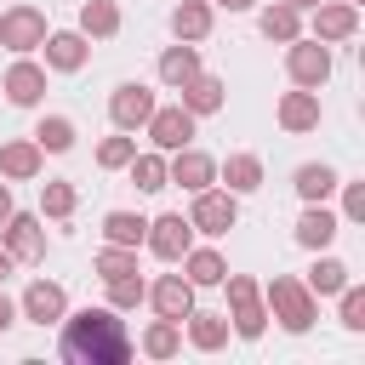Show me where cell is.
<instances>
[{"label": "cell", "mask_w": 365, "mask_h": 365, "mask_svg": "<svg viewBox=\"0 0 365 365\" xmlns=\"http://www.w3.org/2000/svg\"><path fill=\"white\" fill-rule=\"evenodd\" d=\"M57 325H63V359H74V365H125L131 359V336L114 308H80V314H63Z\"/></svg>", "instance_id": "obj_1"}, {"label": "cell", "mask_w": 365, "mask_h": 365, "mask_svg": "<svg viewBox=\"0 0 365 365\" xmlns=\"http://www.w3.org/2000/svg\"><path fill=\"white\" fill-rule=\"evenodd\" d=\"M262 302H268V314L291 331V336H302L314 319H319V302H314V291L302 285V279H291V274H274L268 279V291H262Z\"/></svg>", "instance_id": "obj_2"}, {"label": "cell", "mask_w": 365, "mask_h": 365, "mask_svg": "<svg viewBox=\"0 0 365 365\" xmlns=\"http://www.w3.org/2000/svg\"><path fill=\"white\" fill-rule=\"evenodd\" d=\"M285 74H291V86H308V91H319L325 80H331V46L325 40H285Z\"/></svg>", "instance_id": "obj_3"}, {"label": "cell", "mask_w": 365, "mask_h": 365, "mask_svg": "<svg viewBox=\"0 0 365 365\" xmlns=\"http://www.w3.org/2000/svg\"><path fill=\"white\" fill-rule=\"evenodd\" d=\"M188 222H194V234H228L234 222H240V194H228V188H200L194 194V205H188Z\"/></svg>", "instance_id": "obj_4"}, {"label": "cell", "mask_w": 365, "mask_h": 365, "mask_svg": "<svg viewBox=\"0 0 365 365\" xmlns=\"http://www.w3.org/2000/svg\"><path fill=\"white\" fill-rule=\"evenodd\" d=\"M143 131H148V143H154L160 154H177V148H188V143H194V114H188L182 103H171V108H160V103H154V114H148V125H143Z\"/></svg>", "instance_id": "obj_5"}, {"label": "cell", "mask_w": 365, "mask_h": 365, "mask_svg": "<svg viewBox=\"0 0 365 365\" xmlns=\"http://www.w3.org/2000/svg\"><path fill=\"white\" fill-rule=\"evenodd\" d=\"M143 245H148L160 262H182V251L194 245V222H188L182 211H165V217H154V222H148Z\"/></svg>", "instance_id": "obj_6"}, {"label": "cell", "mask_w": 365, "mask_h": 365, "mask_svg": "<svg viewBox=\"0 0 365 365\" xmlns=\"http://www.w3.org/2000/svg\"><path fill=\"white\" fill-rule=\"evenodd\" d=\"M40 40H46V11H40V6H11V11H0V46H6V51L29 57Z\"/></svg>", "instance_id": "obj_7"}, {"label": "cell", "mask_w": 365, "mask_h": 365, "mask_svg": "<svg viewBox=\"0 0 365 365\" xmlns=\"http://www.w3.org/2000/svg\"><path fill=\"white\" fill-rule=\"evenodd\" d=\"M148 114H154V91L143 80H120L114 97H108V120L120 131H137V125H148Z\"/></svg>", "instance_id": "obj_8"}, {"label": "cell", "mask_w": 365, "mask_h": 365, "mask_svg": "<svg viewBox=\"0 0 365 365\" xmlns=\"http://www.w3.org/2000/svg\"><path fill=\"white\" fill-rule=\"evenodd\" d=\"M0 245L11 251V262H40V257H46V228H40V217L11 211L6 228H0Z\"/></svg>", "instance_id": "obj_9"}, {"label": "cell", "mask_w": 365, "mask_h": 365, "mask_svg": "<svg viewBox=\"0 0 365 365\" xmlns=\"http://www.w3.org/2000/svg\"><path fill=\"white\" fill-rule=\"evenodd\" d=\"M165 182H177V188H188V194H200V188H211V182H217V160H211V154H200V148L188 143V148H177V154L165 160Z\"/></svg>", "instance_id": "obj_10"}, {"label": "cell", "mask_w": 365, "mask_h": 365, "mask_svg": "<svg viewBox=\"0 0 365 365\" xmlns=\"http://www.w3.org/2000/svg\"><path fill=\"white\" fill-rule=\"evenodd\" d=\"M354 34H359V6H348V0H319L314 6V40L336 46V40H354Z\"/></svg>", "instance_id": "obj_11"}, {"label": "cell", "mask_w": 365, "mask_h": 365, "mask_svg": "<svg viewBox=\"0 0 365 365\" xmlns=\"http://www.w3.org/2000/svg\"><path fill=\"white\" fill-rule=\"evenodd\" d=\"M0 91H6V103H11V108H34V103L46 97V68H40V63H29V57H17V63L6 68Z\"/></svg>", "instance_id": "obj_12"}, {"label": "cell", "mask_w": 365, "mask_h": 365, "mask_svg": "<svg viewBox=\"0 0 365 365\" xmlns=\"http://www.w3.org/2000/svg\"><path fill=\"white\" fill-rule=\"evenodd\" d=\"M17 308H23V319H34V325H57V319L68 314V291H63L57 279H34Z\"/></svg>", "instance_id": "obj_13"}, {"label": "cell", "mask_w": 365, "mask_h": 365, "mask_svg": "<svg viewBox=\"0 0 365 365\" xmlns=\"http://www.w3.org/2000/svg\"><path fill=\"white\" fill-rule=\"evenodd\" d=\"M143 302H154V314H160V319H177V325H182V319H188V308H194V285H188L182 274H160V279L148 285V297H143Z\"/></svg>", "instance_id": "obj_14"}, {"label": "cell", "mask_w": 365, "mask_h": 365, "mask_svg": "<svg viewBox=\"0 0 365 365\" xmlns=\"http://www.w3.org/2000/svg\"><path fill=\"white\" fill-rule=\"evenodd\" d=\"M46 68H57V74H74V68H86V57H91V46H86V34L80 29H46Z\"/></svg>", "instance_id": "obj_15"}, {"label": "cell", "mask_w": 365, "mask_h": 365, "mask_svg": "<svg viewBox=\"0 0 365 365\" xmlns=\"http://www.w3.org/2000/svg\"><path fill=\"white\" fill-rule=\"evenodd\" d=\"M274 120H279V131H291V137L314 131V125H319V91H308V86L285 91V97H279V108H274Z\"/></svg>", "instance_id": "obj_16"}, {"label": "cell", "mask_w": 365, "mask_h": 365, "mask_svg": "<svg viewBox=\"0 0 365 365\" xmlns=\"http://www.w3.org/2000/svg\"><path fill=\"white\" fill-rule=\"evenodd\" d=\"M177 91H182V97H177V103H182V108H188V114H194V120H200V114H217V108H222V103H228V86H222V80H217V74H205V68H200V74H194V80H182V86H177Z\"/></svg>", "instance_id": "obj_17"}, {"label": "cell", "mask_w": 365, "mask_h": 365, "mask_svg": "<svg viewBox=\"0 0 365 365\" xmlns=\"http://www.w3.org/2000/svg\"><path fill=\"white\" fill-rule=\"evenodd\" d=\"M40 143L34 137H11V143H0V177H11V182H29V177H40Z\"/></svg>", "instance_id": "obj_18"}, {"label": "cell", "mask_w": 365, "mask_h": 365, "mask_svg": "<svg viewBox=\"0 0 365 365\" xmlns=\"http://www.w3.org/2000/svg\"><path fill=\"white\" fill-rule=\"evenodd\" d=\"M336 228H342V222H336V217L325 211V200H319V205H308V211L297 217V245H302V251H325V245L336 240Z\"/></svg>", "instance_id": "obj_19"}, {"label": "cell", "mask_w": 365, "mask_h": 365, "mask_svg": "<svg viewBox=\"0 0 365 365\" xmlns=\"http://www.w3.org/2000/svg\"><path fill=\"white\" fill-rule=\"evenodd\" d=\"M222 274H228V262H222V251H211V245H188L182 251V279L200 291V285H222Z\"/></svg>", "instance_id": "obj_20"}, {"label": "cell", "mask_w": 365, "mask_h": 365, "mask_svg": "<svg viewBox=\"0 0 365 365\" xmlns=\"http://www.w3.org/2000/svg\"><path fill=\"white\" fill-rule=\"evenodd\" d=\"M200 74V51H194V40H177V46H165L160 51V80L177 91L182 80H194Z\"/></svg>", "instance_id": "obj_21"}, {"label": "cell", "mask_w": 365, "mask_h": 365, "mask_svg": "<svg viewBox=\"0 0 365 365\" xmlns=\"http://www.w3.org/2000/svg\"><path fill=\"white\" fill-rule=\"evenodd\" d=\"M217 177H222L228 194H257V188H262V160H257V154H228Z\"/></svg>", "instance_id": "obj_22"}, {"label": "cell", "mask_w": 365, "mask_h": 365, "mask_svg": "<svg viewBox=\"0 0 365 365\" xmlns=\"http://www.w3.org/2000/svg\"><path fill=\"white\" fill-rule=\"evenodd\" d=\"M188 342L200 348V354H217L222 342H228V314H200V308H188Z\"/></svg>", "instance_id": "obj_23"}, {"label": "cell", "mask_w": 365, "mask_h": 365, "mask_svg": "<svg viewBox=\"0 0 365 365\" xmlns=\"http://www.w3.org/2000/svg\"><path fill=\"white\" fill-rule=\"evenodd\" d=\"M80 34L86 40H114L120 34V6L114 0H86L80 6Z\"/></svg>", "instance_id": "obj_24"}, {"label": "cell", "mask_w": 365, "mask_h": 365, "mask_svg": "<svg viewBox=\"0 0 365 365\" xmlns=\"http://www.w3.org/2000/svg\"><path fill=\"white\" fill-rule=\"evenodd\" d=\"M257 29H262L268 40H279V46H285V40H297V34H302V11H297V6H285V0H274V6H262V11H257Z\"/></svg>", "instance_id": "obj_25"}, {"label": "cell", "mask_w": 365, "mask_h": 365, "mask_svg": "<svg viewBox=\"0 0 365 365\" xmlns=\"http://www.w3.org/2000/svg\"><path fill=\"white\" fill-rule=\"evenodd\" d=\"M171 34H177V40H205V34H211V0H177Z\"/></svg>", "instance_id": "obj_26"}, {"label": "cell", "mask_w": 365, "mask_h": 365, "mask_svg": "<svg viewBox=\"0 0 365 365\" xmlns=\"http://www.w3.org/2000/svg\"><path fill=\"white\" fill-rule=\"evenodd\" d=\"M103 285H108V308H114V314H125V308H137V302L148 297V279H143L137 268H125V274H108Z\"/></svg>", "instance_id": "obj_27"}, {"label": "cell", "mask_w": 365, "mask_h": 365, "mask_svg": "<svg viewBox=\"0 0 365 365\" xmlns=\"http://www.w3.org/2000/svg\"><path fill=\"white\" fill-rule=\"evenodd\" d=\"M228 331H234V336H245V342H257V336L268 331V302H262V297L234 302V308H228Z\"/></svg>", "instance_id": "obj_28"}, {"label": "cell", "mask_w": 365, "mask_h": 365, "mask_svg": "<svg viewBox=\"0 0 365 365\" xmlns=\"http://www.w3.org/2000/svg\"><path fill=\"white\" fill-rule=\"evenodd\" d=\"M34 143H40V154H68L74 148V120L68 114H46L34 125Z\"/></svg>", "instance_id": "obj_29"}, {"label": "cell", "mask_w": 365, "mask_h": 365, "mask_svg": "<svg viewBox=\"0 0 365 365\" xmlns=\"http://www.w3.org/2000/svg\"><path fill=\"white\" fill-rule=\"evenodd\" d=\"M125 171H131V182H137L143 194L171 188V182H165V154H160V148H154V154H131V160H125Z\"/></svg>", "instance_id": "obj_30"}, {"label": "cell", "mask_w": 365, "mask_h": 365, "mask_svg": "<svg viewBox=\"0 0 365 365\" xmlns=\"http://www.w3.org/2000/svg\"><path fill=\"white\" fill-rule=\"evenodd\" d=\"M143 234H148V217H137V211H108L103 217V240L108 245H143Z\"/></svg>", "instance_id": "obj_31"}, {"label": "cell", "mask_w": 365, "mask_h": 365, "mask_svg": "<svg viewBox=\"0 0 365 365\" xmlns=\"http://www.w3.org/2000/svg\"><path fill=\"white\" fill-rule=\"evenodd\" d=\"M143 354H148V359H171V354H182V325H177V319H154V325L143 331Z\"/></svg>", "instance_id": "obj_32"}, {"label": "cell", "mask_w": 365, "mask_h": 365, "mask_svg": "<svg viewBox=\"0 0 365 365\" xmlns=\"http://www.w3.org/2000/svg\"><path fill=\"white\" fill-rule=\"evenodd\" d=\"M297 194L308 200V205H319V200H331V188H336V171L331 165H297Z\"/></svg>", "instance_id": "obj_33"}, {"label": "cell", "mask_w": 365, "mask_h": 365, "mask_svg": "<svg viewBox=\"0 0 365 365\" xmlns=\"http://www.w3.org/2000/svg\"><path fill=\"white\" fill-rule=\"evenodd\" d=\"M314 297H336L342 285H348V262H336V257H319L314 268H308V279H302Z\"/></svg>", "instance_id": "obj_34"}, {"label": "cell", "mask_w": 365, "mask_h": 365, "mask_svg": "<svg viewBox=\"0 0 365 365\" xmlns=\"http://www.w3.org/2000/svg\"><path fill=\"white\" fill-rule=\"evenodd\" d=\"M74 205H80V194H74V182H40V217H74Z\"/></svg>", "instance_id": "obj_35"}, {"label": "cell", "mask_w": 365, "mask_h": 365, "mask_svg": "<svg viewBox=\"0 0 365 365\" xmlns=\"http://www.w3.org/2000/svg\"><path fill=\"white\" fill-rule=\"evenodd\" d=\"M131 154H137V137H131V131H120V137H103V143H97V165H103V171H125V160H131Z\"/></svg>", "instance_id": "obj_36"}, {"label": "cell", "mask_w": 365, "mask_h": 365, "mask_svg": "<svg viewBox=\"0 0 365 365\" xmlns=\"http://www.w3.org/2000/svg\"><path fill=\"white\" fill-rule=\"evenodd\" d=\"M91 268H97L103 279H108V274H125V268H137V245H103Z\"/></svg>", "instance_id": "obj_37"}, {"label": "cell", "mask_w": 365, "mask_h": 365, "mask_svg": "<svg viewBox=\"0 0 365 365\" xmlns=\"http://www.w3.org/2000/svg\"><path fill=\"white\" fill-rule=\"evenodd\" d=\"M342 331H365V291L359 285H342Z\"/></svg>", "instance_id": "obj_38"}, {"label": "cell", "mask_w": 365, "mask_h": 365, "mask_svg": "<svg viewBox=\"0 0 365 365\" xmlns=\"http://www.w3.org/2000/svg\"><path fill=\"white\" fill-rule=\"evenodd\" d=\"M336 182H342V177H336ZM342 217H348V222L365 217V182H342Z\"/></svg>", "instance_id": "obj_39"}, {"label": "cell", "mask_w": 365, "mask_h": 365, "mask_svg": "<svg viewBox=\"0 0 365 365\" xmlns=\"http://www.w3.org/2000/svg\"><path fill=\"white\" fill-rule=\"evenodd\" d=\"M11 325H17V302L0 291V331H11Z\"/></svg>", "instance_id": "obj_40"}, {"label": "cell", "mask_w": 365, "mask_h": 365, "mask_svg": "<svg viewBox=\"0 0 365 365\" xmlns=\"http://www.w3.org/2000/svg\"><path fill=\"white\" fill-rule=\"evenodd\" d=\"M6 217H11V188L0 182V228H6Z\"/></svg>", "instance_id": "obj_41"}, {"label": "cell", "mask_w": 365, "mask_h": 365, "mask_svg": "<svg viewBox=\"0 0 365 365\" xmlns=\"http://www.w3.org/2000/svg\"><path fill=\"white\" fill-rule=\"evenodd\" d=\"M211 6H222V11H251L257 0H211Z\"/></svg>", "instance_id": "obj_42"}, {"label": "cell", "mask_w": 365, "mask_h": 365, "mask_svg": "<svg viewBox=\"0 0 365 365\" xmlns=\"http://www.w3.org/2000/svg\"><path fill=\"white\" fill-rule=\"evenodd\" d=\"M11 268H17V262H11V251L0 245V285H6V274H11Z\"/></svg>", "instance_id": "obj_43"}, {"label": "cell", "mask_w": 365, "mask_h": 365, "mask_svg": "<svg viewBox=\"0 0 365 365\" xmlns=\"http://www.w3.org/2000/svg\"><path fill=\"white\" fill-rule=\"evenodd\" d=\"M285 6H297V11H314V6H319V0H285Z\"/></svg>", "instance_id": "obj_44"}, {"label": "cell", "mask_w": 365, "mask_h": 365, "mask_svg": "<svg viewBox=\"0 0 365 365\" xmlns=\"http://www.w3.org/2000/svg\"><path fill=\"white\" fill-rule=\"evenodd\" d=\"M348 6H365V0H348Z\"/></svg>", "instance_id": "obj_45"}]
</instances>
